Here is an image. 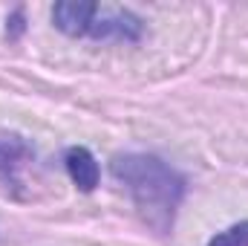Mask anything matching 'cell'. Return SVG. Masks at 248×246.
Listing matches in <instances>:
<instances>
[{"label": "cell", "mask_w": 248, "mask_h": 246, "mask_svg": "<svg viewBox=\"0 0 248 246\" xmlns=\"http://www.w3.org/2000/svg\"><path fill=\"white\" fill-rule=\"evenodd\" d=\"M208 246H248V220H240V223H231L228 229L217 232Z\"/></svg>", "instance_id": "5"}, {"label": "cell", "mask_w": 248, "mask_h": 246, "mask_svg": "<svg viewBox=\"0 0 248 246\" xmlns=\"http://www.w3.org/2000/svg\"><path fill=\"white\" fill-rule=\"evenodd\" d=\"M110 171L124 185L141 223L156 235H170L185 200V177L153 154H119Z\"/></svg>", "instance_id": "1"}, {"label": "cell", "mask_w": 248, "mask_h": 246, "mask_svg": "<svg viewBox=\"0 0 248 246\" xmlns=\"http://www.w3.org/2000/svg\"><path fill=\"white\" fill-rule=\"evenodd\" d=\"M35 165V151L26 136L0 130V197H26V174Z\"/></svg>", "instance_id": "3"}, {"label": "cell", "mask_w": 248, "mask_h": 246, "mask_svg": "<svg viewBox=\"0 0 248 246\" xmlns=\"http://www.w3.org/2000/svg\"><path fill=\"white\" fill-rule=\"evenodd\" d=\"M52 23L69 38H93V41H139L144 23L136 12L113 3H84L66 0L52 6Z\"/></svg>", "instance_id": "2"}, {"label": "cell", "mask_w": 248, "mask_h": 246, "mask_svg": "<svg viewBox=\"0 0 248 246\" xmlns=\"http://www.w3.org/2000/svg\"><path fill=\"white\" fill-rule=\"evenodd\" d=\"M63 165H66V174H69V180H72V185H75L78 191H87V194L95 191V185L101 180V168H98L95 157H93L87 148H81V145L66 148Z\"/></svg>", "instance_id": "4"}]
</instances>
